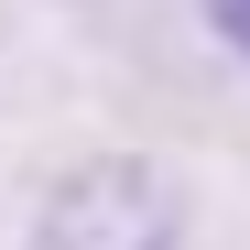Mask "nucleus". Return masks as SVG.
Instances as JSON below:
<instances>
[{"label": "nucleus", "mask_w": 250, "mask_h": 250, "mask_svg": "<svg viewBox=\"0 0 250 250\" xmlns=\"http://www.w3.org/2000/svg\"><path fill=\"white\" fill-rule=\"evenodd\" d=\"M207 22H218V33H229V44L250 55V0H207Z\"/></svg>", "instance_id": "2"}, {"label": "nucleus", "mask_w": 250, "mask_h": 250, "mask_svg": "<svg viewBox=\"0 0 250 250\" xmlns=\"http://www.w3.org/2000/svg\"><path fill=\"white\" fill-rule=\"evenodd\" d=\"M33 250H185V196L131 152H98L44 196Z\"/></svg>", "instance_id": "1"}]
</instances>
